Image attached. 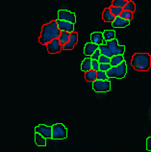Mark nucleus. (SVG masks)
I'll return each mask as SVG.
<instances>
[{
    "instance_id": "obj_26",
    "label": "nucleus",
    "mask_w": 151,
    "mask_h": 152,
    "mask_svg": "<svg viewBox=\"0 0 151 152\" xmlns=\"http://www.w3.org/2000/svg\"><path fill=\"white\" fill-rule=\"evenodd\" d=\"M120 17L123 18H125V19H127V20H130L131 21L133 19V13H132V12H130V11L123 10L122 14L120 15Z\"/></svg>"
},
{
    "instance_id": "obj_21",
    "label": "nucleus",
    "mask_w": 151,
    "mask_h": 152,
    "mask_svg": "<svg viewBox=\"0 0 151 152\" xmlns=\"http://www.w3.org/2000/svg\"><path fill=\"white\" fill-rule=\"evenodd\" d=\"M103 37H104L105 42H110L112 39H116V33H115L114 30H105L103 32Z\"/></svg>"
},
{
    "instance_id": "obj_8",
    "label": "nucleus",
    "mask_w": 151,
    "mask_h": 152,
    "mask_svg": "<svg viewBox=\"0 0 151 152\" xmlns=\"http://www.w3.org/2000/svg\"><path fill=\"white\" fill-rule=\"evenodd\" d=\"M47 51L50 54H56L61 52L63 49V45H61L60 39H54L52 41H50L47 45Z\"/></svg>"
},
{
    "instance_id": "obj_28",
    "label": "nucleus",
    "mask_w": 151,
    "mask_h": 152,
    "mask_svg": "<svg viewBox=\"0 0 151 152\" xmlns=\"http://www.w3.org/2000/svg\"><path fill=\"white\" fill-rule=\"evenodd\" d=\"M98 62L100 64H110L111 63V58L107 57L105 55H101L100 58L98 59Z\"/></svg>"
},
{
    "instance_id": "obj_13",
    "label": "nucleus",
    "mask_w": 151,
    "mask_h": 152,
    "mask_svg": "<svg viewBox=\"0 0 151 152\" xmlns=\"http://www.w3.org/2000/svg\"><path fill=\"white\" fill-rule=\"evenodd\" d=\"M98 48H99V45H95V43L87 42L85 45V47H84V54L86 56H89V57H90V56L93 55Z\"/></svg>"
},
{
    "instance_id": "obj_5",
    "label": "nucleus",
    "mask_w": 151,
    "mask_h": 152,
    "mask_svg": "<svg viewBox=\"0 0 151 152\" xmlns=\"http://www.w3.org/2000/svg\"><path fill=\"white\" fill-rule=\"evenodd\" d=\"M93 90L95 93H108L111 91L110 80H96L93 83Z\"/></svg>"
},
{
    "instance_id": "obj_27",
    "label": "nucleus",
    "mask_w": 151,
    "mask_h": 152,
    "mask_svg": "<svg viewBox=\"0 0 151 152\" xmlns=\"http://www.w3.org/2000/svg\"><path fill=\"white\" fill-rule=\"evenodd\" d=\"M97 80H109L107 72L102 70H98L97 71Z\"/></svg>"
},
{
    "instance_id": "obj_25",
    "label": "nucleus",
    "mask_w": 151,
    "mask_h": 152,
    "mask_svg": "<svg viewBox=\"0 0 151 152\" xmlns=\"http://www.w3.org/2000/svg\"><path fill=\"white\" fill-rule=\"evenodd\" d=\"M123 10L130 11V12H132V13H134V12L136 11V4L133 1H128V3L126 4V6L123 8Z\"/></svg>"
},
{
    "instance_id": "obj_16",
    "label": "nucleus",
    "mask_w": 151,
    "mask_h": 152,
    "mask_svg": "<svg viewBox=\"0 0 151 152\" xmlns=\"http://www.w3.org/2000/svg\"><path fill=\"white\" fill-rule=\"evenodd\" d=\"M91 62H93V60H91L90 57H88L83 60V62L81 64V70L84 71V72H87V71L93 69V67H91Z\"/></svg>"
},
{
    "instance_id": "obj_12",
    "label": "nucleus",
    "mask_w": 151,
    "mask_h": 152,
    "mask_svg": "<svg viewBox=\"0 0 151 152\" xmlns=\"http://www.w3.org/2000/svg\"><path fill=\"white\" fill-rule=\"evenodd\" d=\"M130 24V20L123 18L121 17H117L115 20L112 22V26L114 28H124Z\"/></svg>"
},
{
    "instance_id": "obj_2",
    "label": "nucleus",
    "mask_w": 151,
    "mask_h": 152,
    "mask_svg": "<svg viewBox=\"0 0 151 152\" xmlns=\"http://www.w3.org/2000/svg\"><path fill=\"white\" fill-rule=\"evenodd\" d=\"M62 31L58 28V24L56 20H52L48 23H46L42 28L41 37L46 39L50 42L54 39H59L61 36Z\"/></svg>"
},
{
    "instance_id": "obj_23",
    "label": "nucleus",
    "mask_w": 151,
    "mask_h": 152,
    "mask_svg": "<svg viewBox=\"0 0 151 152\" xmlns=\"http://www.w3.org/2000/svg\"><path fill=\"white\" fill-rule=\"evenodd\" d=\"M110 10H111V12H112V14L117 18V17H120V15L122 14V12H123V8H118V7L111 6Z\"/></svg>"
},
{
    "instance_id": "obj_9",
    "label": "nucleus",
    "mask_w": 151,
    "mask_h": 152,
    "mask_svg": "<svg viewBox=\"0 0 151 152\" xmlns=\"http://www.w3.org/2000/svg\"><path fill=\"white\" fill-rule=\"evenodd\" d=\"M36 133L41 134L45 139H52V126H47L45 124H39L35 128Z\"/></svg>"
},
{
    "instance_id": "obj_15",
    "label": "nucleus",
    "mask_w": 151,
    "mask_h": 152,
    "mask_svg": "<svg viewBox=\"0 0 151 152\" xmlns=\"http://www.w3.org/2000/svg\"><path fill=\"white\" fill-rule=\"evenodd\" d=\"M116 17L112 14L111 12L110 8H105L104 11L102 13V19L104 20L105 22H113L115 20Z\"/></svg>"
},
{
    "instance_id": "obj_33",
    "label": "nucleus",
    "mask_w": 151,
    "mask_h": 152,
    "mask_svg": "<svg viewBox=\"0 0 151 152\" xmlns=\"http://www.w3.org/2000/svg\"><path fill=\"white\" fill-rule=\"evenodd\" d=\"M146 149L151 151V137L147 138V140H146Z\"/></svg>"
},
{
    "instance_id": "obj_22",
    "label": "nucleus",
    "mask_w": 151,
    "mask_h": 152,
    "mask_svg": "<svg viewBox=\"0 0 151 152\" xmlns=\"http://www.w3.org/2000/svg\"><path fill=\"white\" fill-rule=\"evenodd\" d=\"M70 34L71 33H69V32H62L61 33V36H60V38H59V39H60V42L62 45H65L66 43L69 41Z\"/></svg>"
},
{
    "instance_id": "obj_3",
    "label": "nucleus",
    "mask_w": 151,
    "mask_h": 152,
    "mask_svg": "<svg viewBox=\"0 0 151 152\" xmlns=\"http://www.w3.org/2000/svg\"><path fill=\"white\" fill-rule=\"evenodd\" d=\"M127 73V65L125 61L120 64L117 66H112L110 70L107 71V75L109 78H117V79H122L126 76Z\"/></svg>"
},
{
    "instance_id": "obj_6",
    "label": "nucleus",
    "mask_w": 151,
    "mask_h": 152,
    "mask_svg": "<svg viewBox=\"0 0 151 152\" xmlns=\"http://www.w3.org/2000/svg\"><path fill=\"white\" fill-rule=\"evenodd\" d=\"M106 45L110 47L111 51H112L113 55H123L125 52V46L124 45H120L117 39H112L110 42H107Z\"/></svg>"
},
{
    "instance_id": "obj_1",
    "label": "nucleus",
    "mask_w": 151,
    "mask_h": 152,
    "mask_svg": "<svg viewBox=\"0 0 151 152\" xmlns=\"http://www.w3.org/2000/svg\"><path fill=\"white\" fill-rule=\"evenodd\" d=\"M131 66L137 71H147L151 67V56L148 53H135L131 59Z\"/></svg>"
},
{
    "instance_id": "obj_20",
    "label": "nucleus",
    "mask_w": 151,
    "mask_h": 152,
    "mask_svg": "<svg viewBox=\"0 0 151 152\" xmlns=\"http://www.w3.org/2000/svg\"><path fill=\"white\" fill-rule=\"evenodd\" d=\"M99 50H100V52H101V55H105V56H107V57H109V58H112L114 56L113 53H112V51H111V49H110V47L107 45H99Z\"/></svg>"
},
{
    "instance_id": "obj_14",
    "label": "nucleus",
    "mask_w": 151,
    "mask_h": 152,
    "mask_svg": "<svg viewBox=\"0 0 151 152\" xmlns=\"http://www.w3.org/2000/svg\"><path fill=\"white\" fill-rule=\"evenodd\" d=\"M90 41H91V42H93L97 45H103V42H105L104 37H103V33H100V32H94V33L90 35Z\"/></svg>"
},
{
    "instance_id": "obj_29",
    "label": "nucleus",
    "mask_w": 151,
    "mask_h": 152,
    "mask_svg": "<svg viewBox=\"0 0 151 152\" xmlns=\"http://www.w3.org/2000/svg\"><path fill=\"white\" fill-rule=\"evenodd\" d=\"M111 67H112V66H111L110 64H100V66H99V70L107 72L108 70H110Z\"/></svg>"
},
{
    "instance_id": "obj_32",
    "label": "nucleus",
    "mask_w": 151,
    "mask_h": 152,
    "mask_svg": "<svg viewBox=\"0 0 151 152\" xmlns=\"http://www.w3.org/2000/svg\"><path fill=\"white\" fill-rule=\"evenodd\" d=\"M39 43H42V45H45V46H47V45H48V41H47L46 39H44V38H42V37H39Z\"/></svg>"
},
{
    "instance_id": "obj_17",
    "label": "nucleus",
    "mask_w": 151,
    "mask_h": 152,
    "mask_svg": "<svg viewBox=\"0 0 151 152\" xmlns=\"http://www.w3.org/2000/svg\"><path fill=\"white\" fill-rule=\"evenodd\" d=\"M85 79L87 82H91L93 83L97 80V71L91 69L90 71L85 72Z\"/></svg>"
},
{
    "instance_id": "obj_7",
    "label": "nucleus",
    "mask_w": 151,
    "mask_h": 152,
    "mask_svg": "<svg viewBox=\"0 0 151 152\" xmlns=\"http://www.w3.org/2000/svg\"><path fill=\"white\" fill-rule=\"evenodd\" d=\"M58 19L63 21H69L75 24V22H76V15L72 12H69L67 10H59Z\"/></svg>"
},
{
    "instance_id": "obj_11",
    "label": "nucleus",
    "mask_w": 151,
    "mask_h": 152,
    "mask_svg": "<svg viewBox=\"0 0 151 152\" xmlns=\"http://www.w3.org/2000/svg\"><path fill=\"white\" fill-rule=\"evenodd\" d=\"M57 24L58 28L60 29L62 32H69V33H72L74 31V24L69 21H63L60 20V19H57Z\"/></svg>"
},
{
    "instance_id": "obj_31",
    "label": "nucleus",
    "mask_w": 151,
    "mask_h": 152,
    "mask_svg": "<svg viewBox=\"0 0 151 152\" xmlns=\"http://www.w3.org/2000/svg\"><path fill=\"white\" fill-rule=\"evenodd\" d=\"M100 56H101V52H100V50H99V48H98L93 55L90 56V58H91V60H97V61H98V59L100 58Z\"/></svg>"
},
{
    "instance_id": "obj_19",
    "label": "nucleus",
    "mask_w": 151,
    "mask_h": 152,
    "mask_svg": "<svg viewBox=\"0 0 151 152\" xmlns=\"http://www.w3.org/2000/svg\"><path fill=\"white\" fill-rule=\"evenodd\" d=\"M35 142L38 146H45L46 145V139L41 134H35Z\"/></svg>"
},
{
    "instance_id": "obj_34",
    "label": "nucleus",
    "mask_w": 151,
    "mask_h": 152,
    "mask_svg": "<svg viewBox=\"0 0 151 152\" xmlns=\"http://www.w3.org/2000/svg\"><path fill=\"white\" fill-rule=\"evenodd\" d=\"M125 1H127V2H128V1H132V0H125Z\"/></svg>"
},
{
    "instance_id": "obj_18",
    "label": "nucleus",
    "mask_w": 151,
    "mask_h": 152,
    "mask_svg": "<svg viewBox=\"0 0 151 152\" xmlns=\"http://www.w3.org/2000/svg\"><path fill=\"white\" fill-rule=\"evenodd\" d=\"M124 62V57L123 55H114L112 58H111V63L110 65L112 66H120V64Z\"/></svg>"
},
{
    "instance_id": "obj_10",
    "label": "nucleus",
    "mask_w": 151,
    "mask_h": 152,
    "mask_svg": "<svg viewBox=\"0 0 151 152\" xmlns=\"http://www.w3.org/2000/svg\"><path fill=\"white\" fill-rule=\"evenodd\" d=\"M78 42V34L76 32H72L70 34V39L65 45H63V50H72L74 48V46L77 45Z\"/></svg>"
},
{
    "instance_id": "obj_30",
    "label": "nucleus",
    "mask_w": 151,
    "mask_h": 152,
    "mask_svg": "<svg viewBox=\"0 0 151 152\" xmlns=\"http://www.w3.org/2000/svg\"><path fill=\"white\" fill-rule=\"evenodd\" d=\"M99 66H100V63H99L97 60H93V62H91V67H93V70L98 71L99 70Z\"/></svg>"
},
{
    "instance_id": "obj_24",
    "label": "nucleus",
    "mask_w": 151,
    "mask_h": 152,
    "mask_svg": "<svg viewBox=\"0 0 151 152\" xmlns=\"http://www.w3.org/2000/svg\"><path fill=\"white\" fill-rule=\"evenodd\" d=\"M127 3H128V2L125 1V0H113L112 6L118 7V8H124Z\"/></svg>"
},
{
    "instance_id": "obj_4",
    "label": "nucleus",
    "mask_w": 151,
    "mask_h": 152,
    "mask_svg": "<svg viewBox=\"0 0 151 152\" xmlns=\"http://www.w3.org/2000/svg\"><path fill=\"white\" fill-rule=\"evenodd\" d=\"M67 138V129L62 123H56L52 126V139L65 140Z\"/></svg>"
}]
</instances>
